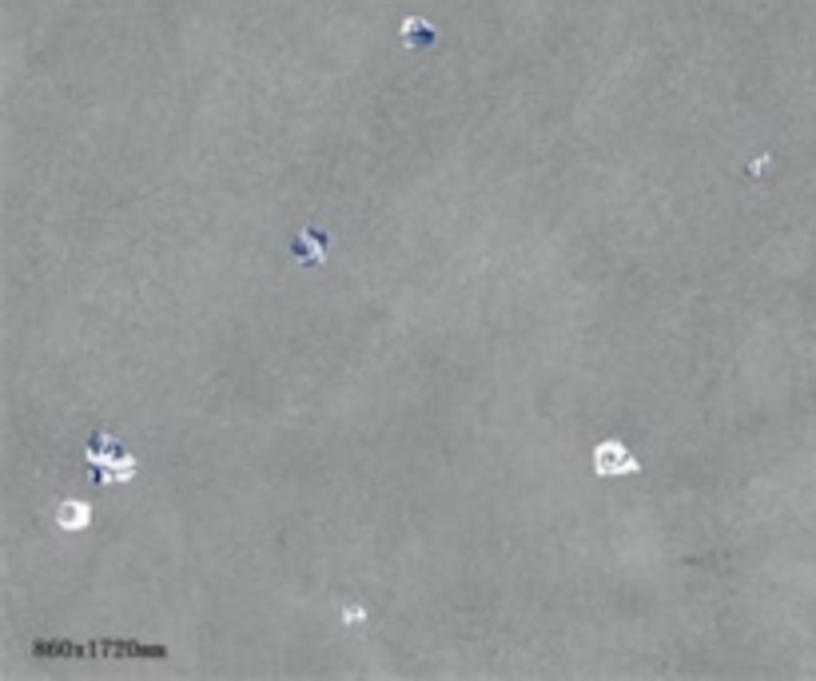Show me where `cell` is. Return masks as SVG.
Wrapping results in <instances>:
<instances>
[{
	"label": "cell",
	"mask_w": 816,
	"mask_h": 681,
	"mask_svg": "<svg viewBox=\"0 0 816 681\" xmlns=\"http://www.w3.org/2000/svg\"><path fill=\"white\" fill-rule=\"evenodd\" d=\"M347 621H363V610H359V606H347Z\"/></svg>",
	"instance_id": "cell-3"
},
{
	"label": "cell",
	"mask_w": 816,
	"mask_h": 681,
	"mask_svg": "<svg viewBox=\"0 0 816 681\" xmlns=\"http://www.w3.org/2000/svg\"><path fill=\"white\" fill-rule=\"evenodd\" d=\"M88 518H92V510L84 506V502H64L60 506V526L64 530H84Z\"/></svg>",
	"instance_id": "cell-2"
},
{
	"label": "cell",
	"mask_w": 816,
	"mask_h": 681,
	"mask_svg": "<svg viewBox=\"0 0 816 681\" xmlns=\"http://www.w3.org/2000/svg\"><path fill=\"white\" fill-rule=\"evenodd\" d=\"M594 466H597V474L621 478V474H633L637 471V459L629 454V446H625V442L609 439V442H602V446L594 451Z\"/></svg>",
	"instance_id": "cell-1"
}]
</instances>
